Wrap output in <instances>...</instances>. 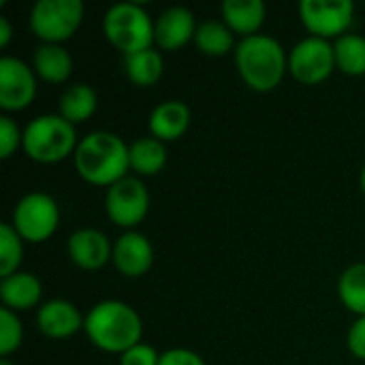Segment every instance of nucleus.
<instances>
[{
	"instance_id": "nucleus-1",
	"label": "nucleus",
	"mask_w": 365,
	"mask_h": 365,
	"mask_svg": "<svg viewBox=\"0 0 365 365\" xmlns=\"http://www.w3.org/2000/svg\"><path fill=\"white\" fill-rule=\"evenodd\" d=\"M75 171L92 186L111 188L130 171L128 145L109 130H94L86 135L73 154Z\"/></svg>"
},
{
	"instance_id": "nucleus-2",
	"label": "nucleus",
	"mask_w": 365,
	"mask_h": 365,
	"mask_svg": "<svg viewBox=\"0 0 365 365\" xmlns=\"http://www.w3.org/2000/svg\"><path fill=\"white\" fill-rule=\"evenodd\" d=\"M88 340L113 355H122L137 346L143 336V323L135 308L118 299H105L90 308L83 321Z\"/></svg>"
},
{
	"instance_id": "nucleus-3",
	"label": "nucleus",
	"mask_w": 365,
	"mask_h": 365,
	"mask_svg": "<svg viewBox=\"0 0 365 365\" xmlns=\"http://www.w3.org/2000/svg\"><path fill=\"white\" fill-rule=\"evenodd\" d=\"M235 66L244 83L255 92H272L289 71L284 47L267 34L242 38L235 47Z\"/></svg>"
},
{
	"instance_id": "nucleus-4",
	"label": "nucleus",
	"mask_w": 365,
	"mask_h": 365,
	"mask_svg": "<svg viewBox=\"0 0 365 365\" xmlns=\"http://www.w3.org/2000/svg\"><path fill=\"white\" fill-rule=\"evenodd\" d=\"M77 143V133L71 122L60 113H43L26 124L21 150L34 163L53 165L75 154Z\"/></svg>"
},
{
	"instance_id": "nucleus-5",
	"label": "nucleus",
	"mask_w": 365,
	"mask_h": 365,
	"mask_svg": "<svg viewBox=\"0 0 365 365\" xmlns=\"http://www.w3.org/2000/svg\"><path fill=\"white\" fill-rule=\"evenodd\" d=\"M103 32L107 41L124 56L154 47V21L137 2H118L109 6L103 17Z\"/></svg>"
},
{
	"instance_id": "nucleus-6",
	"label": "nucleus",
	"mask_w": 365,
	"mask_h": 365,
	"mask_svg": "<svg viewBox=\"0 0 365 365\" xmlns=\"http://www.w3.org/2000/svg\"><path fill=\"white\" fill-rule=\"evenodd\" d=\"M81 0H38L30 9L28 26L41 43L62 45L81 26Z\"/></svg>"
},
{
	"instance_id": "nucleus-7",
	"label": "nucleus",
	"mask_w": 365,
	"mask_h": 365,
	"mask_svg": "<svg viewBox=\"0 0 365 365\" xmlns=\"http://www.w3.org/2000/svg\"><path fill=\"white\" fill-rule=\"evenodd\" d=\"M11 225L24 242L43 244L60 225L58 203L45 192H28L17 201Z\"/></svg>"
},
{
	"instance_id": "nucleus-8",
	"label": "nucleus",
	"mask_w": 365,
	"mask_h": 365,
	"mask_svg": "<svg viewBox=\"0 0 365 365\" xmlns=\"http://www.w3.org/2000/svg\"><path fill=\"white\" fill-rule=\"evenodd\" d=\"M299 19L317 38H340L353 24L355 4L351 0H302Z\"/></svg>"
},
{
	"instance_id": "nucleus-9",
	"label": "nucleus",
	"mask_w": 365,
	"mask_h": 365,
	"mask_svg": "<svg viewBox=\"0 0 365 365\" xmlns=\"http://www.w3.org/2000/svg\"><path fill=\"white\" fill-rule=\"evenodd\" d=\"M289 71L304 86H319L336 71L334 43L317 36L299 41L289 53Z\"/></svg>"
},
{
	"instance_id": "nucleus-10",
	"label": "nucleus",
	"mask_w": 365,
	"mask_h": 365,
	"mask_svg": "<svg viewBox=\"0 0 365 365\" xmlns=\"http://www.w3.org/2000/svg\"><path fill=\"white\" fill-rule=\"evenodd\" d=\"M105 210L113 225L133 231L150 212V192L139 178L126 175L111 188H107Z\"/></svg>"
},
{
	"instance_id": "nucleus-11",
	"label": "nucleus",
	"mask_w": 365,
	"mask_h": 365,
	"mask_svg": "<svg viewBox=\"0 0 365 365\" xmlns=\"http://www.w3.org/2000/svg\"><path fill=\"white\" fill-rule=\"evenodd\" d=\"M36 96V73L24 60L0 58V107L4 111H24Z\"/></svg>"
},
{
	"instance_id": "nucleus-12",
	"label": "nucleus",
	"mask_w": 365,
	"mask_h": 365,
	"mask_svg": "<svg viewBox=\"0 0 365 365\" xmlns=\"http://www.w3.org/2000/svg\"><path fill=\"white\" fill-rule=\"evenodd\" d=\"M113 267L126 278H141L154 265V246L139 231H126L113 244Z\"/></svg>"
},
{
	"instance_id": "nucleus-13",
	"label": "nucleus",
	"mask_w": 365,
	"mask_h": 365,
	"mask_svg": "<svg viewBox=\"0 0 365 365\" xmlns=\"http://www.w3.org/2000/svg\"><path fill=\"white\" fill-rule=\"evenodd\" d=\"M197 26L190 9L169 6L154 21V45L163 51H178L195 41Z\"/></svg>"
},
{
	"instance_id": "nucleus-14",
	"label": "nucleus",
	"mask_w": 365,
	"mask_h": 365,
	"mask_svg": "<svg viewBox=\"0 0 365 365\" xmlns=\"http://www.w3.org/2000/svg\"><path fill=\"white\" fill-rule=\"evenodd\" d=\"M68 259L86 272H96L111 261L113 244L96 229H77L66 242Z\"/></svg>"
},
{
	"instance_id": "nucleus-15",
	"label": "nucleus",
	"mask_w": 365,
	"mask_h": 365,
	"mask_svg": "<svg viewBox=\"0 0 365 365\" xmlns=\"http://www.w3.org/2000/svg\"><path fill=\"white\" fill-rule=\"evenodd\" d=\"M83 321L86 319L81 317L77 306L66 299L45 302L36 312L38 331L51 340H64L75 336L79 329H83Z\"/></svg>"
},
{
	"instance_id": "nucleus-16",
	"label": "nucleus",
	"mask_w": 365,
	"mask_h": 365,
	"mask_svg": "<svg viewBox=\"0 0 365 365\" xmlns=\"http://www.w3.org/2000/svg\"><path fill=\"white\" fill-rule=\"evenodd\" d=\"M190 126V109L182 101H163L148 118L150 137L158 141H178Z\"/></svg>"
},
{
	"instance_id": "nucleus-17",
	"label": "nucleus",
	"mask_w": 365,
	"mask_h": 365,
	"mask_svg": "<svg viewBox=\"0 0 365 365\" xmlns=\"http://www.w3.org/2000/svg\"><path fill=\"white\" fill-rule=\"evenodd\" d=\"M220 13H222V21L231 28L233 34L248 38L259 34L267 9L263 0H225Z\"/></svg>"
},
{
	"instance_id": "nucleus-18",
	"label": "nucleus",
	"mask_w": 365,
	"mask_h": 365,
	"mask_svg": "<svg viewBox=\"0 0 365 365\" xmlns=\"http://www.w3.org/2000/svg\"><path fill=\"white\" fill-rule=\"evenodd\" d=\"M43 287L36 276L28 272H15L0 280V299L4 308L13 312H26L41 302Z\"/></svg>"
},
{
	"instance_id": "nucleus-19",
	"label": "nucleus",
	"mask_w": 365,
	"mask_h": 365,
	"mask_svg": "<svg viewBox=\"0 0 365 365\" xmlns=\"http://www.w3.org/2000/svg\"><path fill=\"white\" fill-rule=\"evenodd\" d=\"M32 68L47 83H64L73 73V58L62 45L41 43L32 53Z\"/></svg>"
},
{
	"instance_id": "nucleus-20",
	"label": "nucleus",
	"mask_w": 365,
	"mask_h": 365,
	"mask_svg": "<svg viewBox=\"0 0 365 365\" xmlns=\"http://www.w3.org/2000/svg\"><path fill=\"white\" fill-rule=\"evenodd\" d=\"M128 158H130V171H135L141 178H150L165 169L167 148L163 141L154 137H141L128 145Z\"/></svg>"
},
{
	"instance_id": "nucleus-21",
	"label": "nucleus",
	"mask_w": 365,
	"mask_h": 365,
	"mask_svg": "<svg viewBox=\"0 0 365 365\" xmlns=\"http://www.w3.org/2000/svg\"><path fill=\"white\" fill-rule=\"evenodd\" d=\"M96 105H98V96L94 88L88 83H75L66 88L60 96V115L75 126L90 120L96 111Z\"/></svg>"
},
{
	"instance_id": "nucleus-22",
	"label": "nucleus",
	"mask_w": 365,
	"mask_h": 365,
	"mask_svg": "<svg viewBox=\"0 0 365 365\" xmlns=\"http://www.w3.org/2000/svg\"><path fill=\"white\" fill-rule=\"evenodd\" d=\"M195 45L201 53L212 56V58L227 56L229 51H235L237 47L235 34L231 32V28L225 21H216V19H207L197 26Z\"/></svg>"
},
{
	"instance_id": "nucleus-23",
	"label": "nucleus",
	"mask_w": 365,
	"mask_h": 365,
	"mask_svg": "<svg viewBox=\"0 0 365 365\" xmlns=\"http://www.w3.org/2000/svg\"><path fill=\"white\" fill-rule=\"evenodd\" d=\"M124 71H126V77L130 79V83H135L139 88H150L163 77L165 60H163L160 51L150 47L139 53L124 56Z\"/></svg>"
},
{
	"instance_id": "nucleus-24",
	"label": "nucleus",
	"mask_w": 365,
	"mask_h": 365,
	"mask_svg": "<svg viewBox=\"0 0 365 365\" xmlns=\"http://www.w3.org/2000/svg\"><path fill=\"white\" fill-rule=\"evenodd\" d=\"M336 68L344 75L361 77L365 75V36L361 34H344L334 41Z\"/></svg>"
},
{
	"instance_id": "nucleus-25",
	"label": "nucleus",
	"mask_w": 365,
	"mask_h": 365,
	"mask_svg": "<svg viewBox=\"0 0 365 365\" xmlns=\"http://www.w3.org/2000/svg\"><path fill=\"white\" fill-rule=\"evenodd\" d=\"M338 297L353 314H357V319L365 317V263H355L344 269L338 280Z\"/></svg>"
},
{
	"instance_id": "nucleus-26",
	"label": "nucleus",
	"mask_w": 365,
	"mask_h": 365,
	"mask_svg": "<svg viewBox=\"0 0 365 365\" xmlns=\"http://www.w3.org/2000/svg\"><path fill=\"white\" fill-rule=\"evenodd\" d=\"M24 259V240L11 222L0 225V278L19 272Z\"/></svg>"
},
{
	"instance_id": "nucleus-27",
	"label": "nucleus",
	"mask_w": 365,
	"mask_h": 365,
	"mask_svg": "<svg viewBox=\"0 0 365 365\" xmlns=\"http://www.w3.org/2000/svg\"><path fill=\"white\" fill-rule=\"evenodd\" d=\"M24 340V325L17 317V312L2 308L0 310V355L9 357L21 346Z\"/></svg>"
},
{
	"instance_id": "nucleus-28",
	"label": "nucleus",
	"mask_w": 365,
	"mask_h": 365,
	"mask_svg": "<svg viewBox=\"0 0 365 365\" xmlns=\"http://www.w3.org/2000/svg\"><path fill=\"white\" fill-rule=\"evenodd\" d=\"M24 130L17 126V122L11 115H0V158L6 160L15 154L17 148H21Z\"/></svg>"
},
{
	"instance_id": "nucleus-29",
	"label": "nucleus",
	"mask_w": 365,
	"mask_h": 365,
	"mask_svg": "<svg viewBox=\"0 0 365 365\" xmlns=\"http://www.w3.org/2000/svg\"><path fill=\"white\" fill-rule=\"evenodd\" d=\"M158 361H160V355L156 353V349L143 342H139L137 346L120 355V365H158Z\"/></svg>"
},
{
	"instance_id": "nucleus-30",
	"label": "nucleus",
	"mask_w": 365,
	"mask_h": 365,
	"mask_svg": "<svg viewBox=\"0 0 365 365\" xmlns=\"http://www.w3.org/2000/svg\"><path fill=\"white\" fill-rule=\"evenodd\" d=\"M158 365H205V361L195 351H188V349H171V351H165L160 355Z\"/></svg>"
},
{
	"instance_id": "nucleus-31",
	"label": "nucleus",
	"mask_w": 365,
	"mask_h": 365,
	"mask_svg": "<svg viewBox=\"0 0 365 365\" xmlns=\"http://www.w3.org/2000/svg\"><path fill=\"white\" fill-rule=\"evenodd\" d=\"M346 342H349V351L353 353V357L365 361V317L357 319L351 325Z\"/></svg>"
},
{
	"instance_id": "nucleus-32",
	"label": "nucleus",
	"mask_w": 365,
	"mask_h": 365,
	"mask_svg": "<svg viewBox=\"0 0 365 365\" xmlns=\"http://www.w3.org/2000/svg\"><path fill=\"white\" fill-rule=\"evenodd\" d=\"M11 36H13V28H11L9 19L4 15H0V47H9Z\"/></svg>"
},
{
	"instance_id": "nucleus-33",
	"label": "nucleus",
	"mask_w": 365,
	"mask_h": 365,
	"mask_svg": "<svg viewBox=\"0 0 365 365\" xmlns=\"http://www.w3.org/2000/svg\"><path fill=\"white\" fill-rule=\"evenodd\" d=\"M359 186H361V190H364L365 195V167L361 169V173H359Z\"/></svg>"
},
{
	"instance_id": "nucleus-34",
	"label": "nucleus",
	"mask_w": 365,
	"mask_h": 365,
	"mask_svg": "<svg viewBox=\"0 0 365 365\" xmlns=\"http://www.w3.org/2000/svg\"><path fill=\"white\" fill-rule=\"evenodd\" d=\"M0 365H13V364L9 361V357H2V359H0Z\"/></svg>"
}]
</instances>
